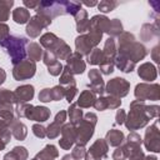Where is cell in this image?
<instances>
[{
	"instance_id": "5bb4252c",
	"label": "cell",
	"mask_w": 160,
	"mask_h": 160,
	"mask_svg": "<svg viewBox=\"0 0 160 160\" xmlns=\"http://www.w3.org/2000/svg\"><path fill=\"white\" fill-rule=\"evenodd\" d=\"M76 140V130L75 126L69 124H64L61 128V139L59 140L60 148H62L64 150H69Z\"/></svg>"
},
{
	"instance_id": "e0dca14e",
	"label": "cell",
	"mask_w": 160,
	"mask_h": 160,
	"mask_svg": "<svg viewBox=\"0 0 160 160\" xmlns=\"http://www.w3.org/2000/svg\"><path fill=\"white\" fill-rule=\"evenodd\" d=\"M89 79H90V91H92L94 94H99L100 96L104 94L105 91V85H104V80L101 78V74L98 69H91L88 74Z\"/></svg>"
},
{
	"instance_id": "f907efd6",
	"label": "cell",
	"mask_w": 160,
	"mask_h": 160,
	"mask_svg": "<svg viewBox=\"0 0 160 160\" xmlns=\"http://www.w3.org/2000/svg\"><path fill=\"white\" fill-rule=\"evenodd\" d=\"M125 118H126V112L122 110V109H120V110H118V112H116V116H115V122L118 124V125H121V124H124V121H125Z\"/></svg>"
},
{
	"instance_id": "44dd1931",
	"label": "cell",
	"mask_w": 160,
	"mask_h": 160,
	"mask_svg": "<svg viewBox=\"0 0 160 160\" xmlns=\"http://www.w3.org/2000/svg\"><path fill=\"white\" fill-rule=\"evenodd\" d=\"M9 130L11 132V135L16 140H24L26 138V135H28V128L25 126V124H22L18 119H14L9 124Z\"/></svg>"
},
{
	"instance_id": "f6af8a7d",
	"label": "cell",
	"mask_w": 160,
	"mask_h": 160,
	"mask_svg": "<svg viewBox=\"0 0 160 160\" xmlns=\"http://www.w3.org/2000/svg\"><path fill=\"white\" fill-rule=\"evenodd\" d=\"M85 154H86L85 148H84V146H78V145H76V146L72 149V151H71V155H72V158H74L75 160H79V159L85 158Z\"/></svg>"
},
{
	"instance_id": "4316f807",
	"label": "cell",
	"mask_w": 160,
	"mask_h": 160,
	"mask_svg": "<svg viewBox=\"0 0 160 160\" xmlns=\"http://www.w3.org/2000/svg\"><path fill=\"white\" fill-rule=\"evenodd\" d=\"M30 18L31 16H30L29 10L26 8H24V6H19V8L12 10V20L16 24H20V25L21 24H26V22H29Z\"/></svg>"
},
{
	"instance_id": "7c38bea8",
	"label": "cell",
	"mask_w": 160,
	"mask_h": 160,
	"mask_svg": "<svg viewBox=\"0 0 160 160\" xmlns=\"http://www.w3.org/2000/svg\"><path fill=\"white\" fill-rule=\"evenodd\" d=\"M144 145L149 151H154V152L160 151V131L158 129V121H155L151 126L146 129Z\"/></svg>"
},
{
	"instance_id": "681fc988",
	"label": "cell",
	"mask_w": 160,
	"mask_h": 160,
	"mask_svg": "<svg viewBox=\"0 0 160 160\" xmlns=\"http://www.w3.org/2000/svg\"><path fill=\"white\" fill-rule=\"evenodd\" d=\"M39 100L42 102H48L51 101V94H50V89H42L39 94Z\"/></svg>"
},
{
	"instance_id": "816d5d0a",
	"label": "cell",
	"mask_w": 160,
	"mask_h": 160,
	"mask_svg": "<svg viewBox=\"0 0 160 160\" xmlns=\"http://www.w3.org/2000/svg\"><path fill=\"white\" fill-rule=\"evenodd\" d=\"M39 2H40V1H34V0H30V1H29V0H24V1H22L24 6H25L26 9H34V10L38 8Z\"/></svg>"
},
{
	"instance_id": "d6a6232c",
	"label": "cell",
	"mask_w": 160,
	"mask_h": 160,
	"mask_svg": "<svg viewBox=\"0 0 160 160\" xmlns=\"http://www.w3.org/2000/svg\"><path fill=\"white\" fill-rule=\"evenodd\" d=\"M66 114L69 115L70 124L74 125V126H76L78 124H80V121L82 120V110L79 109L76 104H71Z\"/></svg>"
},
{
	"instance_id": "f5cc1de1",
	"label": "cell",
	"mask_w": 160,
	"mask_h": 160,
	"mask_svg": "<svg viewBox=\"0 0 160 160\" xmlns=\"http://www.w3.org/2000/svg\"><path fill=\"white\" fill-rule=\"evenodd\" d=\"M5 79H6V72H5V70H4V69H1V68H0V85L5 81Z\"/></svg>"
},
{
	"instance_id": "7bdbcfd3",
	"label": "cell",
	"mask_w": 160,
	"mask_h": 160,
	"mask_svg": "<svg viewBox=\"0 0 160 160\" xmlns=\"http://www.w3.org/2000/svg\"><path fill=\"white\" fill-rule=\"evenodd\" d=\"M106 105H108V109H118L121 105V100L119 98L109 95L106 96Z\"/></svg>"
},
{
	"instance_id": "9f6ffc18",
	"label": "cell",
	"mask_w": 160,
	"mask_h": 160,
	"mask_svg": "<svg viewBox=\"0 0 160 160\" xmlns=\"http://www.w3.org/2000/svg\"><path fill=\"white\" fill-rule=\"evenodd\" d=\"M84 5H86V6H95V5H98V2L96 1H88V2H82Z\"/></svg>"
},
{
	"instance_id": "bcb514c9",
	"label": "cell",
	"mask_w": 160,
	"mask_h": 160,
	"mask_svg": "<svg viewBox=\"0 0 160 160\" xmlns=\"http://www.w3.org/2000/svg\"><path fill=\"white\" fill-rule=\"evenodd\" d=\"M159 106L158 105H146V114L150 119L159 116Z\"/></svg>"
},
{
	"instance_id": "836d02e7",
	"label": "cell",
	"mask_w": 160,
	"mask_h": 160,
	"mask_svg": "<svg viewBox=\"0 0 160 160\" xmlns=\"http://www.w3.org/2000/svg\"><path fill=\"white\" fill-rule=\"evenodd\" d=\"M51 52H54L58 59L66 60V58L71 54V49H70V46L61 39V40L59 41V44L56 45V48L54 49V51H51Z\"/></svg>"
},
{
	"instance_id": "b9f144b4",
	"label": "cell",
	"mask_w": 160,
	"mask_h": 160,
	"mask_svg": "<svg viewBox=\"0 0 160 160\" xmlns=\"http://www.w3.org/2000/svg\"><path fill=\"white\" fill-rule=\"evenodd\" d=\"M62 65H61V62L58 60L56 62H54V64H51V65H49L48 66V71H49V74L50 75H52V76H58V75H60L61 74V71H62Z\"/></svg>"
},
{
	"instance_id": "4dcf8cb0",
	"label": "cell",
	"mask_w": 160,
	"mask_h": 160,
	"mask_svg": "<svg viewBox=\"0 0 160 160\" xmlns=\"http://www.w3.org/2000/svg\"><path fill=\"white\" fill-rule=\"evenodd\" d=\"M159 35V29L158 25H152V24H144L140 31V36L144 41H150V39L152 36H158Z\"/></svg>"
},
{
	"instance_id": "d4e9b609",
	"label": "cell",
	"mask_w": 160,
	"mask_h": 160,
	"mask_svg": "<svg viewBox=\"0 0 160 160\" xmlns=\"http://www.w3.org/2000/svg\"><path fill=\"white\" fill-rule=\"evenodd\" d=\"M95 100H96V96H95V94H94L92 91H90V90H84V91L79 95V98H78L76 105L80 106V109H86V108L92 106L94 102H95Z\"/></svg>"
},
{
	"instance_id": "91938a15",
	"label": "cell",
	"mask_w": 160,
	"mask_h": 160,
	"mask_svg": "<svg viewBox=\"0 0 160 160\" xmlns=\"http://www.w3.org/2000/svg\"><path fill=\"white\" fill-rule=\"evenodd\" d=\"M31 160H36V159H35V158H34V159H31Z\"/></svg>"
},
{
	"instance_id": "3957f363",
	"label": "cell",
	"mask_w": 160,
	"mask_h": 160,
	"mask_svg": "<svg viewBox=\"0 0 160 160\" xmlns=\"http://www.w3.org/2000/svg\"><path fill=\"white\" fill-rule=\"evenodd\" d=\"M26 45H28V39L24 36H16V35H10L4 41L0 42V46L5 49V51L10 56L11 62L14 65L25 60Z\"/></svg>"
},
{
	"instance_id": "74e56055",
	"label": "cell",
	"mask_w": 160,
	"mask_h": 160,
	"mask_svg": "<svg viewBox=\"0 0 160 160\" xmlns=\"http://www.w3.org/2000/svg\"><path fill=\"white\" fill-rule=\"evenodd\" d=\"M98 10H100V12H110L112 11L116 6H118V1L114 0H102L100 2H98Z\"/></svg>"
},
{
	"instance_id": "cb8c5ba5",
	"label": "cell",
	"mask_w": 160,
	"mask_h": 160,
	"mask_svg": "<svg viewBox=\"0 0 160 160\" xmlns=\"http://www.w3.org/2000/svg\"><path fill=\"white\" fill-rule=\"evenodd\" d=\"M124 139H125V138H124L122 131L116 130V129L109 130V131L106 132V136H105L106 144L110 145V146H115V148L120 146V145L124 142Z\"/></svg>"
},
{
	"instance_id": "7dc6e473",
	"label": "cell",
	"mask_w": 160,
	"mask_h": 160,
	"mask_svg": "<svg viewBox=\"0 0 160 160\" xmlns=\"http://www.w3.org/2000/svg\"><path fill=\"white\" fill-rule=\"evenodd\" d=\"M129 160H142L144 158H145V155H144V152H142V150H141V148L140 149H135V150H132L130 154H129Z\"/></svg>"
},
{
	"instance_id": "db71d44e",
	"label": "cell",
	"mask_w": 160,
	"mask_h": 160,
	"mask_svg": "<svg viewBox=\"0 0 160 160\" xmlns=\"http://www.w3.org/2000/svg\"><path fill=\"white\" fill-rule=\"evenodd\" d=\"M158 51H159V48L158 46H155L154 48V50H152V58H154V60L158 62L159 61V58H158Z\"/></svg>"
},
{
	"instance_id": "5b68a950",
	"label": "cell",
	"mask_w": 160,
	"mask_h": 160,
	"mask_svg": "<svg viewBox=\"0 0 160 160\" xmlns=\"http://www.w3.org/2000/svg\"><path fill=\"white\" fill-rule=\"evenodd\" d=\"M98 121V116L94 112H88L84 115V119L75 126L76 130V145L78 146H85L88 141L91 139L94 134V129Z\"/></svg>"
},
{
	"instance_id": "ba28073f",
	"label": "cell",
	"mask_w": 160,
	"mask_h": 160,
	"mask_svg": "<svg viewBox=\"0 0 160 160\" xmlns=\"http://www.w3.org/2000/svg\"><path fill=\"white\" fill-rule=\"evenodd\" d=\"M135 98L139 101L145 100H159L160 98V86L158 84H138L135 88Z\"/></svg>"
},
{
	"instance_id": "9c48e42d",
	"label": "cell",
	"mask_w": 160,
	"mask_h": 160,
	"mask_svg": "<svg viewBox=\"0 0 160 160\" xmlns=\"http://www.w3.org/2000/svg\"><path fill=\"white\" fill-rule=\"evenodd\" d=\"M51 19L48 18V16H44V15H40V14H35L34 16L30 18L28 25H26V34L35 39L40 35V32L42 31V29L48 28L50 24H51Z\"/></svg>"
},
{
	"instance_id": "d590c367",
	"label": "cell",
	"mask_w": 160,
	"mask_h": 160,
	"mask_svg": "<svg viewBox=\"0 0 160 160\" xmlns=\"http://www.w3.org/2000/svg\"><path fill=\"white\" fill-rule=\"evenodd\" d=\"M12 0H0V22H4L10 16V9L12 8Z\"/></svg>"
},
{
	"instance_id": "e575fe53",
	"label": "cell",
	"mask_w": 160,
	"mask_h": 160,
	"mask_svg": "<svg viewBox=\"0 0 160 160\" xmlns=\"http://www.w3.org/2000/svg\"><path fill=\"white\" fill-rule=\"evenodd\" d=\"M122 32V24L119 19H111L109 22V28L106 30V34L109 35V38H115L119 36Z\"/></svg>"
},
{
	"instance_id": "8fae6325",
	"label": "cell",
	"mask_w": 160,
	"mask_h": 160,
	"mask_svg": "<svg viewBox=\"0 0 160 160\" xmlns=\"http://www.w3.org/2000/svg\"><path fill=\"white\" fill-rule=\"evenodd\" d=\"M36 65L31 60H22L19 64L14 65L12 69V76L15 80H28L35 75Z\"/></svg>"
},
{
	"instance_id": "c3c4849f",
	"label": "cell",
	"mask_w": 160,
	"mask_h": 160,
	"mask_svg": "<svg viewBox=\"0 0 160 160\" xmlns=\"http://www.w3.org/2000/svg\"><path fill=\"white\" fill-rule=\"evenodd\" d=\"M8 36H10V30L9 26L4 22H0V42L4 41Z\"/></svg>"
},
{
	"instance_id": "11a10c76",
	"label": "cell",
	"mask_w": 160,
	"mask_h": 160,
	"mask_svg": "<svg viewBox=\"0 0 160 160\" xmlns=\"http://www.w3.org/2000/svg\"><path fill=\"white\" fill-rule=\"evenodd\" d=\"M61 160H75L74 158H72V155L71 154H66L65 156H62V159Z\"/></svg>"
},
{
	"instance_id": "8992f818",
	"label": "cell",
	"mask_w": 160,
	"mask_h": 160,
	"mask_svg": "<svg viewBox=\"0 0 160 160\" xmlns=\"http://www.w3.org/2000/svg\"><path fill=\"white\" fill-rule=\"evenodd\" d=\"M15 114L19 118H28L34 121L44 122L50 118V110L46 106H32L29 104H15Z\"/></svg>"
},
{
	"instance_id": "9a60e30c",
	"label": "cell",
	"mask_w": 160,
	"mask_h": 160,
	"mask_svg": "<svg viewBox=\"0 0 160 160\" xmlns=\"http://www.w3.org/2000/svg\"><path fill=\"white\" fill-rule=\"evenodd\" d=\"M65 120H66V111L60 110L56 114L55 120L46 128V136L49 139H56L61 132V128L65 124Z\"/></svg>"
},
{
	"instance_id": "680465c9",
	"label": "cell",
	"mask_w": 160,
	"mask_h": 160,
	"mask_svg": "<svg viewBox=\"0 0 160 160\" xmlns=\"http://www.w3.org/2000/svg\"><path fill=\"white\" fill-rule=\"evenodd\" d=\"M5 146H6V144L0 139V150H4V149H5Z\"/></svg>"
},
{
	"instance_id": "7402d4cb",
	"label": "cell",
	"mask_w": 160,
	"mask_h": 160,
	"mask_svg": "<svg viewBox=\"0 0 160 160\" xmlns=\"http://www.w3.org/2000/svg\"><path fill=\"white\" fill-rule=\"evenodd\" d=\"M138 74H139V76H140L142 80H145V81H152V80L156 79V75H158L156 68H155L152 64H150V62H144V64H141V65L139 66V69H138Z\"/></svg>"
},
{
	"instance_id": "6da1fadb",
	"label": "cell",
	"mask_w": 160,
	"mask_h": 160,
	"mask_svg": "<svg viewBox=\"0 0 160 160\" xmlns=\"http://www.w3.org/2000/svg\"><path fill=\"white\" fill-rule=\"evenodd\" d=\"M118 45H119V54L120 56L130 60L131 62L136 64L139 60L144 59L148 54L146 51V48L135 41V38L131 32H128V31H122L120 35H119V39H118Z\"/></svg>"
},
{
	"instance_id": "f35d334b",
	"label": "cell",
	"mask_w": 160,
	"mask_h": 160,
	"mask_svg": "<svg viewBox=\"0 0 160 160\" xmlns=\"http://www.w3.org/2000/svg\"><path fill=\"white\" fill-rule=\"evenodd\" d=\"M10 138H11V132L9 130V125L2 120H0V139L5 144H8L10 141Z\"/></svg>"
},
{
	"instance_id": "2e32d148",
	"label": "cell",
	"mask_w": 160,
	"mask_h": 160,
	"mask_svg": "<svg viewBox=\"0 0 160 160\" xmlns=\"http://www.w3.org/2000/svg\"><path fill=\"white\" fill-rule=\"evenodd\" d=\"M66 66L72 75H78L84 72L86 64L82 60V55H80L79 52H71L66 58Z\"/></svg>"
},
{
	"instance_id": "484cf974",
	"label": "cell",
	"mask_w": 160,
	"mask_h": 160,
	"mask_svg": "<svg viewBox=\"0 0 160 160\" xmlns=\"http://www.w3.org/2000/svg\"><path fill=\"white\" fill-rule=\"evenodd\" d=\"M60 40H61V39L58 38L55 34H52V32H46V34H44V35L40 38V45H41L42 48H45L48 51H52V50L56 48V45L59 44Z\"/></svg>"
},
{
	"instance_id": "6f0895ef",
	"label": "cell",
	"mask_w": 160,
	"mask_h": 160,
	"mask_svg": "<svg viewBox=\"0 0 160 160\" xmlns=\"http://www.w3.org/2000/svg\"><path fill=\"white\" fill-rule=\"evenodd\" d=\"M142 160H158V158H156V156H151V155H149V156H145Z\"/></svg>"
},
{
	"instance_id": "ee69618b",
	"label": "cell",
	"mask_w": 160,
	"mask_h": 160,
	"mask_svg": "<svg viewBox=\"0 0 160 160\" xmlns=\"http://www.w3.org/2000/svg\"><path fill=\"white\" fill-rule=\"evenodd\" d=\"M32 132H34V135H35L36 138L42 139V138L46 136V128H44V126L40 125V124H35V125L32 126Z\"/></svg>"
},
{
	"instance_id": "7a4b0ae2",
	"label": "cell",
	"mask_w": 160,
	"mask_h": 160,
	"mask_svg": "<svg viewBox=\"0 0 160 160\" xmlns=\"http://www.w3.org/2000/svg\"><path fill=\"white\" fill-rule=\"evenodd\" d=\"M81 2L79 1H40L36 10V14L50 18L51 20L59 15H76L81 10Z\"/></svg>"
},
{
	"instance_id": "8d00e7d4",
	"label": "cell",
	"mask_w": 160,
	"mask_h": 160,
	"mask_svg": "<svg viewBox=\"0 0 160 160\" xmlns=\"http://www.w3.org/2000/svg\"><path fill=\"white\" fill-rule=\"evenodd\" d=\"M88 62L91 65H100L102 61V50H100L99 48L92 49L88 55Z\"/></svg>"
},
{
	"instance_id": "ab89813d",
	"label": "cell",
	"mask_w": 160,
	"mask_h": 160,
	"mask_svg": "<svg viewBox=\"0 0 160 160\" xmlns=\"http://www.w3.org/2000/svg\"><path fill=\"white\" fill-rule=\"evenodd\" d=\"M50 94H51V101H59L62 98H65L64 88L60 85H56L52 89H50Z\"/></svg>"
},
{
	"instance_id": "ac0fdd59",
	"label": "cell",
	"mask_w": 160,
	"mask_h": 160,
	"mask_svg": "<svg viewBox=\"0 0 160 160\" xmlns=\"http://www.w3.org/2000/svg\"><path fill=\"white\" fill-rule=\"evenodd\" d=\"M14 94V101L15 104H26L34 98V86L32 85H21L16 88Z\"/></svg>"
},
{
	"instance_id": "83f0119b",
	"label": "cell",
	"mask_w": 160,
	"mask_h": 160,
	"mask_svg": "<svg viewBox=\"0 0 160 160\" xmlns=\"http://www.w3.org/2000/svg\"><path fill=\"white\" fill-rule=\"evenodd\" d=\"M58 156H59V151L56 150V148L54 145H46L42 150H40V152L36 154L35 159L36 160H54Z\"/></svg>"
},
{
	"instance_id": "60d3db41",
	"label": "cell",
	"mask_w": 160,
	"mask_h": 160,
	"mask_svg": "<svg viewBox=\"0 0 160 160\" xmlns=\"http://www.w3.org/2000/svg\"><path fill=\"white\" fill-rule=\"evenodd\" d=\"M128 158V151L124 146V144H121L120 146L116 148V150L112 152V159L114 160H124Z\"/></svg>"
},
{
	"instance_id": "1f68e13d",
	"label": "cell",
	"mask_w": 160,
	"mask_h": 160,
	"mask_svg": "<svg viewBox=\"0 0 160 160\" xmlns=\"http://www.w3.org/2000/svg\"><path fill=\"white\" fill-rule=\"evenodd\" d=\"M114 66H116L118 69H120L121 71L124 72H131L134 69H135V64L131 62L130 60L120 56V55H116L115 59H114Z\"/></svg>"
},
{
	"instance_id": "52a82bcc",
	"label": "cell",
	"mask_w": 160,
	"mask_h": 160,
	"mask_svg": "<svg viewBox=\"0 0 160 160\" xmlns=\"http://www.w3.org/2000/svg\"><path fill=\"white\" fill-rule=\"evenodd\" d=\"M101 38H102L101 32L92 31V30H89L88 32L79 35L75 39L76 52H79L80 55H88L92 49H95L98 46Z\"/></svg>"
},
{
	"instance_id": "f546056e",
	"label": "cell",
	"mask_w": 160,
	"mask_h": 160,
	"mask_svg": "<svg viewBox=\"0 0 160 160\" xmlns=\"http://www.w3.org/2000/svg\"><path fill=\"white\" fill-rule=\"evenodd\" d=\"M26 54L29 55V60L35 62V61H39L42 58L44 50L41 49V46L38 42H30V44H28Z\"/></svg>"
},
{
	"instance_id": "30bf717a",
	"label": "cell",
	"mask_w": 160,
	"mask_h": 160,
	"mask_svg": "<svg viewBox=\"0 0 160 160\" xmlns=\"http://www.w3.org/2000/svg\"><path fill=\"white\" fill-rule=\"evenodd\" d=\"M130 90V84L129 81H126L122 78H114L111 80H109V82L105 86V91L115 98H124L128 95Z\"/></svg>"
},
{
	"instance_id": "d6986e66",
	"label": "cell",
	"mask_w": 160,
	"mask_h": 160,
	"mask_svg": "<svg viewBox=\"0 0 160 160\" xmlns=\"http://www.w3.org/2000/svg\"><path fill=\"white\" fill-rule=\"evenodd\" d=\"M74 18H75V24H76V31L80 35L88 32L90 28V19L88 18V11L81 9L78 11V14Z\"/></svg>"
},
{
	"instance_id": "ffe728a7",
	"label": "cell",
	"mask_w": 160,
	"mask_h": 160,
	"mask_svg": "<svg viewBox=\"0 0 160 160\" xmlns=\"http://www.w3.org/2000/svg\"><path fill=\"white\" fill-rule=\"evenodd\" d=\"M109 22H110V19H108L105 15H94L90 20L89 30L104 34V32H106V30L109 28Z\"/></svg>"
},
{
	"instance_id": "603a6c76",
	"label": "cell",
	"mask_w": 160,
	"mask_h": 160,
	"mask_svg": "<svg viewBox=\"0 0 160 160\" xmlns=\"http://www.w3.org/2000/svg\"><path fill=\"white\" fill-rule=\"evenodd\" d=\"M15 108L14 94L8 89H0V111L1 110H12Z\"/></svg>"
},
{
	"instance_id": "f1b7e54d",
	"label": "cell",
	"mask_w": 160,
	"mask_h": 160,
	"mask_svg": "<svg viewBox=\"0 0 160 160\" xmlns=\"http://www.w3.org/2000/svg\"><path fill=\"white\" fill-rule=\"evenodd\" d=\"M28 156V150L24 146H15L10 152L5 154L4 160H26Z\"/></svg>"
},
{
	"instance_id": "4fadbf2b",
	"label": "cell",
	"mask_w": 160,
	"mask_h": 160,
	"mask_svg": "<svg viewBox=\"0 0 160 160\" xmlns=\"http://www.w3.org/2000/svg\"><path fill=\"white\" fill-rule=\"evenodd\" d=\"M109 145L105 139H98L85 154V160H101L108 155Z\"/></svg>"
},
{
	"instance_id": "277c9868",
	"label": "cell",
	"mask_w": 160,
	"mask_h": 160,
	"mask_svg": "<svg viewBox=\"0 0 160 160\" xmlns=\"http://www.w3.org/2000/svg\"><path fill=\"white\" fill-rule=\"evenodd\" d=\"M150 118L146 114V105L144 101H139V100H134L130 104V112L126 115L125 118V126L134 131L138 130L140 128H144L148 122H149Z\"/></svg>"
}]
</instances>
